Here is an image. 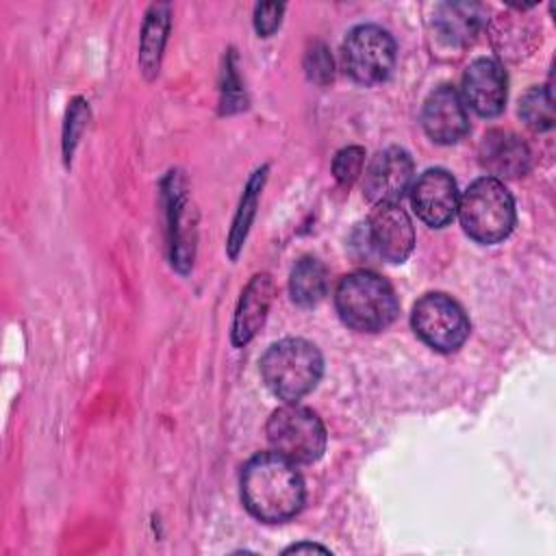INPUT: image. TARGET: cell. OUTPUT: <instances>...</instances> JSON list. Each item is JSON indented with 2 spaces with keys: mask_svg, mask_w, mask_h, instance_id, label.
I'll use <instances>...</instances> for the list:
<instances>
[{
  "mask_svg": "<svg viewBox=\"0 0 556 556\" xmlns=\"http://www.w3.org/2000/svg\"><path fill=\"white\" fill-rule=\"evenodd\" d=\"M167 202H169V230H172V265L178 271H187L193 265L195 250V217L193 208L185 195L182 180L178 172L167 176Z\"/></svg>",
  "mask_w": 556,
  "mask_h": 556,
  "instance_id": "cell-14",
  "label": "cell"
},
{
  "mask_svg": "<svg viewBox=\"0 0 556 556\" xmlns=\"http://www.w3.org/2000/svg\"><path fill=\"white\" fill-rule=\"evenodd\" d=\"M328 291V274L326 267L319 258L315 256H304L300 258L289 276V293L291 300L298 306H315L324 300Z\"/></svg>",
  "mask_w": 556,
  "mask_h": 556,
  "instance_id": "cell-18",
  "label": "cell"
},
{
  "mask_svg": "<svg viewBox=\"0 0 556 556\" xmlns=\"http://www.w3.org/2000/svg\"><path fill=\"white\" fill-rule=\"evenodd\" d=\"M345 72L361 85H378L389 78L395 65V41L389 30L376 24L352 28L341 46Z\"/></svg>",
  "mask_w": 556,
  "mask_h": 556,
  "instance_id": "cell-6",
  "label": "cell"
},
{
  "mask_svg": "<svg viewBox=\"0 0 556 556\" xmlns=\"http://www.w3.org/2000/svg\"><path fill=\"white\" fill-rule=\"evenodd\" d=\"M363 165H365V148L348 146L334 154L332 174L339 185L350 187L363 174Z\"/></svg>",
  "mask_w": 556,
  "mask_h": 556,
  "instance_id": "cell-21",
  "label": "cell"
},
{
  "mask_svg": "<svg viewBox=\"0 0 556 556\" xmlns=\"http://www.w3.org/2000/svg\"><path fill=\"white\" fill-rule=\"evenodd\" d=\"M486 9L480 2H443L434 9L432 26L450 46H467L484 26Z\"/></svg>",
  "mask_w": 556,
  "mask_h": 556,
  "instance_id": "cell-16",
  "label": "cell"
},
{
  "mask_svg": "<svg viewBox=\"0 0 556 556\" xmlns=\"http://www.w3.org/2000/svg\"><path fill=\"white\" fill-rule=\"evenodd\" d=\"M463 230L478 243H497L515 226V202L502 180L482 176L458 198Z\"/></svg>",
  "mask_w": 556,
  "mask_h": 556,
  "instance_id": "cell-4",
  "label": "cell"
},
{
  "mask_svg": "<svg viewBox=\"0 0 556 556\" xmlns=\"http://www.w3.org/2000/svg\"><path fill=\"white\" fill-rule=\"evenodd\" d=\"M87 119H89V106L83 98H76L72 100L70 109H67V117H65V126H63V156L65 161L72 159L74 150H76V143L87 126Z\"/></svg>",
  "mask_w": 556,
  "mask_h": 556,
  "instance_id": "cell-22",
  "label": "cell"
},
{
  "mask_svg": "<svg viewBox=\"0 0 556 556\" xmlns=\"http://www.w3.org/2000/svg\"><path fill=\"white\" fill-rule=\"evenodd\" d=\"M519 117L536 132L549 130L554 126V100L549 87H530L519 100Z\"/></svg>",
  "mask_w": 556,
  "mask_h": 556,
  "instance_id": "cell-20",
  "label": "cell"
},
{
  "mask_svg": "<svg viewBox=\"0 0 556 556\" xmlns=\"http://www.w3.org/2000/svg\"><path fill=\"white\" fill-rule=\"evenodd\" d=\"M302 552H321V554H330L328 547L319 545V543H308V541H302V543H293L285 549V554H302Z\"/></svg>",
  "mask_w": 556,
  "mask_h": 556,
  "instance_id": "cell-26",
  "label": "cell"
},
{
  "mask_svg": "<svg viewBox=\"0 0 556 556\" xmlns=\"http://www.w3.org/2000/svg\"><path fill=\"white\" fill-rule=\"evenodd\" d=\"M334 306L343 324L358 332L384 330L400 311L393 287L382 276L367 269L352 271L339 280Z\"/></svg>",
  "mask_w": 556,
  "mask_h": 556,
  "instance_id": "cell-3",
  "label": "cell"
},
{
  "mask_svg": "<svg viewBox=\"0 0 556 556\" xmlns=\"http://www.w3.org/2000/svg\"><path fill=\"white\" fill-rule=\"evenodd\" d=\"M410 202L419 219L432 228H443L458 211L456 180L441 167L426 169L410 187Z\"/></svg>",
  "mask_w": 556,
  "mask_h": 556,
  "instance_id": "cell-10",
  "label": "cell"
},
{
  "mask_svg": "<svg viewBox=\"0 0 556 556\" xmlns=\"http://www.w3.org/2000/svg\"><path fill=\"white\" fill-rule=\"evenodd\" d=\"M421 126L437 143L450 146L460 141L469 130V117L460 93L450 85L432 89L421 109Z\"/></svg>",
  "mask_w": 556,
  "mask_h": 556,
  "instance_id": "cell-11",
  "label": "cell"
},
{
  "mask_svg": "<svg viewBox=\"0 0 556 556\" xmlns=\"http://www.w3.org/2000/svg\"><path fill=\"white\" fill-rule=\"evenodd\" d=\"M267 439L274 452L291 463H315L326 450V428L317 413L306 406L287 404L267 419Z\"/></svg>",
  "mask_w": 556,
  "mask_h": 556,
  "instance_id": "cell-5",
  "label": "cell"
},
{
  "mask_svg": "<svg viewBox=\"0 0 556 556\" xmlns=\"http://www.w3.org/2000/svg\"><path fill=\"white\" fill-rule=\"evenodd\" d=\"M304 70H306L308 80H313L319 87H324L332 80V56H330L326 43L315 41L308 46V50L304 54Z\"/></svg>",
  "mask_w": 556,
  "mask_h": 556,
  "instance_id": "cell-23",
  "label": "cell"
},
{
  "mask_svg": "<svg viewBox=\"0 0 556 556\" xmlns=\"http://www.w3.org/2000/svg\"><path fill=\"white\" fill-rule=\"evenodd\" d=\"M324 374V358L306 339H280L261 356V376L267 389L293 404L311 393Z\"/></svg>",
  "mask_w": 556,
  "mask_h": 556,
  "instance_id": "cell-2",
  "label": "cell"
},
{
  "mask_svg": "<svg viewBox=\"0 0 556 556\" xmlns=\"http://www.w3.org/2000/svg\"><path fill=\"white\" fill-rule=\"evenodd\" d=\"M415 334L437 352H454L469 337V319L463 306L445 293L421 295L410 313Z\"/></svg>",
  "mask_w": 556,
  "mask_h": 556,
  "instance_id": "cell-7",
  "label": "cell"
},
{
  "mask_svg": "<svg viewBox=\"0 0 556 556\" xmlns=\"http://www.w3.org/2000/svg\"><path fill=\"white\" fill-rule=\"evenodd\" d=\"M274 300V280L269 274H256L250 278L235 308L232 317V343L243 348L263 328Z\"/></svg>",
  "mask_w": 556,
  "mask_h": 556,
  "instance_id": "cell-15",
  "label": "cell"
},
{
  "mask_svg": "<svg viewBox=\"0 0 556 556\" xmlns=\"http://www.w3.org/2000/svg\"><path fill=\"white\" fill-rule=\"evenodd\" d=\"M285 4L282 2H261L254 7V28L261 37H269L278 30L282 22Z\"/></svg>",
  "mask_w": 556,
  "mask_h": 556,
  "instance_id": "cell-25",
  "label": "cell"
},
{
  "mask_svg": "<svg viewBox=\"0 0 556 556\" xmlns=\"http://www.w3.org/2000/svg\"><path fill=\"white\" fill-rule=\"evenodd\" d=\"M167 33H169V4L167 2L152 4L146 13L141 43H139V65L148 80H152L159 74Z\"/></svg>",
  "mask_w": 556,
  "mask_h": 556,
  "instance_id": "cell-17",
  "label": "cell"
},
{
  "mask_svg": "<svg viewBox=\"0 0 556 556\" xmlns=\"http://www.w3.org/2000/svg\"><path fill=\"white\" fill-rule=\"evenodd\" d=\"M413 182V159L404 148L391 146L376 152L365 169L363 193L376 204H397Z\"/></svg>",
  "mask_w": 556,
  "mask_h": 556,
  "instance_id": "cell-8",
  "label": "cell"
},
{
  "mask_svg": "<svg viewBox=\"0 0 556 556\" xmlns=\"http://www.w3.org/2000/svg\"><path fill=\"white\" fill-rule=\"evenodd\" d=\"M478 161L491 174V178H519L530 169L532 154L519 135L504 128H493L480 139Z\"/></svg>",
  "mask_w": 556,
  "mask_h": 556,
  "instance_id": "cell-13",
  "label": "cell"
},
{
  "mask_svg": "<svg viewBox=\"0 0 556 556\" xmlns=\"http://www.w3.org/2000/svg\"><path fill=\"white\" fill-rule=\"evenodd\" d=\"M367 232L371 248L387 263H404L413 252V222L400 204H376L369 215Z\"/></svg>",
  "mask_w": 556,
  "mask_h": 556,
  "instance_id": "cell-9",
  "label": "cell"
},
{
  "mask_svg": "<svg viewBox=\"0 0 556 556\" xmlns=\"http://www.w3.org/2000/svg\"><path fill=\"white\" fill-rule=\"evenodd\" d=\"M241 500L256 519L280 523L304 506V480L289 458L278 452H261L241 471Z\"/></svg>",
  "mask_w": 556,
  "mask_h": 556,
  "instance_id": "cell-1",
  "label": "cell"
},
{
  "mask_svg": "<svg viewBox=\"0 0 556 556\" xmlns=\"http://www.w3.org/2000/svg\"><path fill=\"white\" fill-rule=\"evenodd\" d=\"M265 176H267V165L258 167L250 176V180H248V185L243 189V195H241V202H239V208L235 213L232 228H230V235H228V243H226L230 258H237V254L243 248V241H245V237L250 232V226L254 222L256 206H258V195H261V189L265 185Z\"/></svg>",
  "mask_w": 556,
  "mask_h": 556,
  "instance_id": "cell-19",
  "label": "cell"
},
{
  "mask_svg": "<svg viewBox=\"0 0 556 556\" xmlns=\"http://www.w3.org/2000/svg\"><path fill=\"white\" fill-rule=\"evenodd\" d=\"M463 98L482 117H495L506 102V72L495 59H476L463 74Z\"/></svg>",
  "mask_w": 556,
  "mask_h": 556,
  "instance_id": "cell-12",
  "label": "cell"
},
{
  "mask_svg": "<svg viewBox=\"0 0 556 556\" xmlns=\"http://www.w3.org/2000/svg\"><path fill=\"white\" fill-rule=\"evenodd\" d=\"M224 87H222V113H232L245 106V98H243V87L235 74V65H232V54L226 61V72H224Z\"/></svg>",
  "mask_w": 556,
  "mask_h": 556,
  "instance_id": "cell-24",
  "label": "cell"
}]
</instances>
